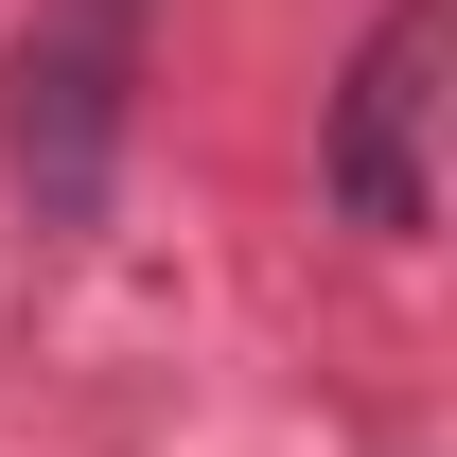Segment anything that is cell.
<instances>
[{
	"label": "cell",
	"instance_id": "6da1fadb",
	"mask_svg": "<svg viewBox=\"0 0 457 457\" xmlns=\"http://www.w3.org/2000/svg\"><path fill=\"white\" fill-rule=\"evenodd\" d=\"M141 18L159 0H36L18 18V194H36V228H88L106 212V176H123V106H141Z\"/></svg>",
	"mask_w": 457,
	"mask_h": 457
},
{
	"label": "cell",
	"instance_id": "7a4b0ae2",
	"mask_svg": "<svg viewBox=\"0 0 457 457\" xmlns=\"http://www.w3.org/2000/svg\"><path fill=\"white\" fill-rule=\"evenodd\" d=\"M422 123H440V0H387L370 18V54H352L335 88V141H317V176H335L352 228H422Z\"/></svg>",
	"mask_w": 457,
	"mask_h": 457
}]
</instances>
